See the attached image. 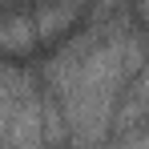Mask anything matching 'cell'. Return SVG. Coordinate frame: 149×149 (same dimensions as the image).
<instances>
[{"label": "cell", "instance_id": "3", "mask_svg": "<svg viewBox=\"0 0 149 149\" xmlns=\"http://www.w3.org/2000/svg\"><path fill=\"white\" fill-rule=\"evenodd\" d=\"M0 40H4V52H8L12 61H16L20 52H32V45L40 40L36 20H32V8H8L4 28H0Z\"/></svg>", "mask_w": 149, "mask_h": 149}, {"label": "cell", "instance_id": "1", "mask_svg": "<svg viewBox=\"0 0 149 149\" xmlns=\"http://www.w3.org/2000/svg\"><path fill=\"white\" fill-rule=\"evenodd\" d=\"M45 89L16 61L4 65V149H49V105Z\"/></svg>", "mask_w": 149, "mask_h": 149}, {"label": "cell", "instance_id": "4", "mask_svg": "<svg viewBox=\"0 0 149 149\" xmlns=\"http://www.w3.org/2000/svg\"><path fill=\"white\" fill-rule=\"evenodd\" d=\"M113 149H149V133H137V137H125V141H117Z\"/></svg>", "mask_w": 149, "mask_h": 149}, {"label": "cell", "instance_id": "2", "mask_svg": "<svg viewBox=\"0 0 149 149\" xmlns=\"http://www.w3.org/2000/svg\"><path fill=\"white\" fill-rule=\"evenodd\" d=\"M28 8H32V20H36L40 40H56V36H65V32L85 16L89 0H36V4H28Z\"/></svg>", "mask_w": 149, "mask_h": 149}]
</instances>
